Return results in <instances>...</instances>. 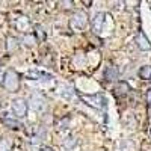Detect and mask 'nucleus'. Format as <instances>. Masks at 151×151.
<instances>
[{
    "instance_id": "0eeeda50",
    "label": "nucleus",
    "mask_w": 151,
    "mask_h": 151,
    "mask_svg": "<svg viewBox=\"0 0 151 151\" xmlns=\"http://www.w3.org/2000/svg\"><path fill=\"white\" fill-rule=\"evenodd\" d=\"M30 107L33 110H41L44 107V100L40 95H32V98H30Z\"/></svg>"
},
{
    "instance_id": "1a4fd4ad",
    "label": "nucleus",
    "mask_w": 151,
    "mask_h": 151,
    "mask_svg": "<svg viewBox=\"0 0 151 151\" xmlns=\"http://www.w3.org/2000/svg\"><path fill=\"white\" fill-rule=\"evenodd\" d=\"M83 100L85 101H88V104H91V106H94V107H100L101 106V103L100 101H103V98H101V95H89V97H83Z\"/></svg>"
},
{
    "instance_id": "412c9836",
    "label": "nucleus",
    "mask_w": 151,
    "mask_h": 151,
    "mask_svg": "<svg viewBox=\"0 0 151 151\" xmlns=\"http://www.w3.org/2000/svg\"><path fill=\"white\" fill-rule=\"evenodd\" d=\"M0 107H2V101H0Z\"/></svg>"
},
{
    "instance_id": "ddd939ff",
    "label": "nucleus",
    "mask_w": 151,
    "mask_h": 151,
    "mask_svg": "<svg viewBox=\"0 0 151 151\" xmlns=\"http://www.w3.org/2000/svg\"><path fill=\"white\" fill-rule=\"evenodd\" d=\"M115 91H116V94H127L130 91V86H129V83H125V82H119L116 85V88H115Z\"/></svg>"
},
{
    "instance_id": "4468645a",
    "label": "nucleus",
    "mask_w": 151,
    "mask_h": 151,
    "mask_svg": "<svg viewBox=\"0 0 151 151\" xmlns=\"http://www.w3.org/2000/svg\"><path fill=\"white\" fill-rule=\"evenodd\" d=\"M27 26H29V20H27L26 17H20V18L17 20V27H18L20 30H26Z\"/></svg>"
},
{
    "instance_id": "f257e3e1",
    "label": "nucleus",
    "mask_w": 151,
    "mask_h": 151,
    "mask_svg": "<svg viewBox=\"0 0 151 151\" xmlns=\"http://www.w3.org/2000/svg\"><path fill=\"white\" fill-rule=\"evenodd\" d=\"M88 24V14L85 11H76L70 18V27L73 30H83Z\"/></svg>"
},
{
    "instance_id": "39448f33",
    "label": "nucleus",
    "mask_w": 151,
    "mask_h": 151,
    "mask_svg": "<svg viewBox=\"0 0 151 151\" xmlns=\"http://www.w3.org/2000/svg\"><path fill=\"white\" fill-rule=\"evenodd\" d=\"M136 44H137V47H139L141 50H144V52L151 50V42L148 41V38L142 32H139V33L136 35Z\"/></svg>"
},
{
    "instance_id": "dca6fc26",
    "label": "nucleus",
    "mask_w": 151,
    "mask_h": 151,
    "mask_svg": "<svg viewBox=\"0 0 151 151\" xmlns=\"http://www.w3.org/2000/svg\"><path fill=\"white\" fill-rule=\"evenodd\" d=\"M76 144H77V141H76L74 137H68V139L65 141V147H67V148H73Z\"/></svg>"
},
{
    "instance_id": "7ed1b4c3",
    "label": "nucleus",
    "mask_w": 151,
    "mask_h": 151,
    "mask_svg": "<svg viewBox=\"0 0 151 151\" xmlns=\"http://www.w3.org/2000/svg\"><path fill=\"white\" fill-rule=\"evenodd\" d=\"M12 112L17 118H24L27 113V101L24 98L12 100Z\"/></svg>"
},
{
    "instance_id": "f8f14e48",
    "label": "nucleus",
    "mask_w": 151,
    "mask_h": 151,
    "mask_svg": "<svg viewBox=\"0 0 151 151\" xmlns=\"http://www.w3.org/2000/svg\"><path fill=\"white\" fill-rule=\"evenodd\" d=\"M3 122H5V125H8L9 129H14V130H17V129H20L21 125H20V122L17 121V119H14V118H3Z\"/></svg>"
},
{
    "instance_id": "9b49d317",
    "label": "nucleus",
    "mask_w": 151,
    "mask_h": 151,
    "mask_svg": "<svg viewBox=\"0 0 151 151\" xmlns=\"http://www.w3.org/2000/svg\"><path fill=\"white\" fill-rule=\"evenodd\" d=\"M12 150V141L9 137H0V151H11Z\"/></svg>"
},
{
    "instance_id": "423d86ee",
    "label": "nucleus",
    "mask_w": 151,
    "mask_h": 151,
    "mask_svg": "<svg viewBox=\"0 0 151 151\" xmlns=\"http://www.w3.org/2000/svg\"><path fill=\"white\" fill-rule=\"evenodd\" d=\"M104 79L109 80V82L116 80V79H118V70H116V67L109 65V67L104 70Z\"/></svg>"
},
{
    "instance_id": "20e7f679",
    "label": "nucleus",
    "mask_w": 151,
    "mask_h": 151,
    "mask_svg": "<svg viewBox=\"0 0 151 151\" xmlns=\"http://www.w3.org/2000/svg\"><path fill=\"white\" fill-rule=\"evenodd\" d=\"M104 21H106V14L104 12H97L95 17L92 18V30L100 35L103 30V26H104Z\"/></svg>"
},
{
    "instance_id": "f03ea898",
    "label": "nucleus",
    "mask_w": 151,
    "mask_h": 151,
    "mask_svg": "<svg viewBox=\"0 0 151 151\" xmlns=\"http://www.w3.org/2000/svg\"><path fill=\"white\" fill-rule=\"evenodd\" d=\"M3 86L6 88V91L9 92H17L20 88V77L14 70H8L5 73V80H3Z\"/></svg>"
},
{
    "instance_id": "9d476101",
    "label": "nucleus",
    "mask_w": 151,
    "mask_h": 151,
    "mask_svg": "<svg viewBox=\"0 0 151 151\" xmlns=\"http://www.w3.org/2000/svg\"><path fill=\"white\" fill-rule=\"evenodd\" d=\"M17 47H18V40L14 36H9L6 40V50L8 52H14V50H17Z\"/></svg>"
},
{
    "instance_id": "aec40b11",
    "label": "nucleus",
    "mask_w": 151,
    "mask_h": 151,
    "mask_svg": "<svg viewBox=\"0 0 151 151\" xmlns=\"http://www.w3.org/2000/svg\"><path fill=\"white\" fill-rule=\"evenodd\" d=\"M3 80H5V74L0 71V85H3Z\"/></svg>"
},
{
    "instance_id": "2eb2a0df",
    "label": "nucleus",
    "mask_w": 151,
    "mask_h": 151,
    "mask_svg": "<svg viewBox=\"0 0 151 151\" xmlns=\"http://www.w3.org/2000/svg\"><path fill=\"white\" fill-rule=\"evenodd\" d=\"M23 41H24V44H26V45H29V47H30V45H33V44H35V41H36V40H35V36H32V35H26V36L23 38Z\"/></svg>"
},
{
    "instance_id": "f3484780",
    "label": "nucleus",
    "mask_w": 151,
    "mask_h": 151,
    "mask_svg": "<svg viewBox=\"0 0 151 151\" xmlns=\"http://www.w3.org/2000/svg\"><path fill=\"white\" fill-rule=\"evenodd\" d=\"M147 103L151 106V89H148V91H147Z\"/></svg>"
},
{
    "instance_id": "6ab92c4d",
    "label": "nucleus",
    "mask_w": 151,
    "mask_h": 151,
    "mask_svg": "<svg viewBox=\"0 0 151 151\" xmlns=\"http://www.w3.org/2000/svg\"><path fill=\"white\" fill-rule=\"evenodd\" d=\"M40 151H55V150H53L52 147H42V148H41Z\"/></svg>"
},
{
    "instance_id": "a211bd4d",
    "label": "nucleus",
    "mask_w": 151,
    "mask_h": 151,
    "mask_svg": "<svg viewBox=\"0 0 151 151\" xmlns=\"http://www.w3.org/2000/svg\"><path fill=\"white\" fill-rule=\"evenodd\" d=\"M73 2H62V6H65V9H71Z\"/></svg>"
},
{
    "instance_id": "6e6552de",
    "label": "nucleus",
    "mask_w": 151,
    "mask_h": 151,
    "mask_svg": "<svg viewBox=\"0 0 151 151\" xmlns=\"http://www.w3.org/2000/svg\"><path fill=\"white\" fill-rule=\"evenodd\" d=\"M137 76L142 80H151V65H144L137 71Z\"/></svg>"
}]
</instances>
